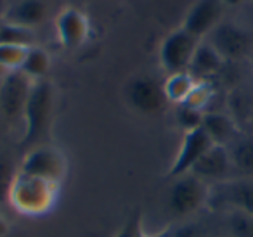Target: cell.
Returning a JSON list of instances; mask_svg holds the SVG:
<instances>
[{
	"label": "cell",
	"instance_id": "obj_25",
	"mask_svg": "<svg viewBox=\"0 0 253 237\" xmlns=\"http://www.w3.org/2000/svg\"><path fill=\"white\" fill-rule=\"evenodd\" d=\"M16 171L12 168L11 161L7 159V156L0 154V202H4L9 199V191H11L12 180H14Z\"/></svg>",
	"mask_w": 253,
	"mask_h": 237
},
{
	"label": "cell",
	"instance_id": "obj_28",
	"mask_svg": "<svg viewBox=\"0 0 253 237\" xmlns=\"http://www.w3.org/2000/svg\"><path fill=\"white\" fill-rule=\"evenodd\" d=\"M243 2H246V0H224L225 5H239V4H243Z\"/></svg>",
	"mask_w": 253,
	"mask_h": 237
},
{
	"label": "cell",
	"instance_id": "obj_21",
	"mask_svg": "<svg viewBox=\"0 0 253 237\" xmlns=\"http://www.w3.org/2000/svg\"><path fill=\"white\" fill-rule=\"evenodd\" d=\"M225 227L232 237H253V216L234 208H225Z\"/></svg>",
	"mask_w": 253,
	"mask_h": 237
},
{
	"label": "cell",
	"instance_id": "obj_11",
	"mask_svg": "<svg viewBox=\"0 0 253 237\" xmlns=\"http://www.w3.org/2000/svg\"><path fill=\"white\" fill-rule=\"evenodd\" d=\"M224 5V0H196L184 18L182 28L200 40L207 39L208 33L222 21Z\"/></svg>",
	"mask_w": 253,
	"mask_h": 237
},
{
	"label": "cell",
	"instance_id": "obj_18",
	"mask_svg": "<svg viewBox=\"0 0 253 237\" xmlns=\"http://www.w3.org/2000/svg\"><path fill=\"white\" fill-rule=\"evenodd\" d=\"M194 85H196V80L187 71H182V73H173L167 77V80L163 81V92H165L167 101L179 106L189 97Z\"/></svg>",
	"mask_w": 253,
	"mask_h": 237
},
{
	"label": "cell",
	"instance_id": "obj_19",
	"mask_svg": "<svg viewBox=\"0 0 253 237\" xmlns=\"http://www.w3.org/2000/svg\"><path fill=\"white\" fill-rule=\"evenodd\" d=\"M50 70V56L40 47H30L28 54L25 57V63H23L21 70L23 73L28 78H32L33 81L43 80L47 77Z\"/></svg>",
	"mask_w": 253,
	"mask_h": 237
},
{
	"label": "cell",
	"instance_id": "obj_1",
	"mask_svg": "<svg viewBox=\"0 0 253 237\" xmlns=\"http://www.w3.org/2000/svg\"><path fill=\"white\" fill-rule=\"evenodd\" d=\"M54 111H56V88L49 80H37L32 87V94L26 102L25 115V133L21 137V147L32 149V147L47 144L50 126L54 121Z\"/></svg>",
	"mask_w": 253,
	"mask_h": 237
},
{
	"label": "cell",
	"instance_id": "obj_12",
	"mask_svg": "<svg viewBox=\"0 0 253 237\" xmlns=\"http://www.w3.org/2000/svg\"><path fill=\"white\" fill-rule=\"evenodd\" d=\"M56 30L59 42L66 49H77L85 43L88 37V21L78 9H64L56 19Z\"/></svg>",
	"mask_w": 253,
	"mask_h": 237
},
{
	"label": "cell",
	"instance_id": "obj_15",
	"mask_svg": "<svg viewBox=\"0 0 253 237\" xmlns=\"http://www.w3.org/2000/svg\"><path fill=\"white\" fill-rule=\"evenodd\" d=\"M225 61L207 40H201L194 52L191 64L187 68V73L196 81H211V78L217 77L224 68Z\"/></svg>",
	"mask_w": 253,
	"mask_h": 237
},
{
	"label": "cell",
	"instance_id": "obj_23",
	"mask_svg": "<svg viewBox=\"0 0 253 237\" xmlns=\"http://www.w3.org/2000/svg\"><path fill=\"white\" fill-rule=\"evenodd\" d=\"M30 47L11 45V43H0V64L9 71L21 70L25 57Z\"/></svg>",
	"mask_w": 253,
	"mask_h": 237
},
{
	"label": "cell",
	"instance_id": "obj_7",
	"mask_svg": "<svg viewBox=\"0 0 253 237\" xmlns=\"http://www.w3.org/2000/svg\"><path fill=\"white\" fill-rule=\"evenodd\" d=\"M33 83L35 81L19 70L11 71L0 80V113L9 121L23 119Z\"/></svg>",
	"mask_w": 253,
	"mask_h": 237
},
{
	"label": "cell",
	"instance_id": "obj_29",
	"mask_svg": "<svg viewBox=\"0 0 253 237\" xmlns=\"http://www.w3.org/2000/svg\"><path fill=\"white\" fill-rule=\"evenodd\" d=\"M7 73H11V71H9V70H5V68L2 66V64H0V80H2V78H4Z\"/></svg>",
	"mask_w": 253,
	"mask_h": 237
},
{
	"label": "cell",
	"instance_id": "obj_10",
	"mask_svg": "<svg viewBox=\"0 0 253 237\" xmlns=\"http://www.w3.org/2000/svg\"><path fill=\"white\" fill-rule=\"evenodd\" d=\"M213 146L211 139L203 128H194L189 132H184V139L180 144V149L177 153L175 159L172 161L169 168L167 178H177L180 175H186L191 171V168L198 163L201 156Z\"/></svg>",
	"mask_w": 253,
	"mask_h": 237
},
{
	"label": "cell",
	"instance_id": "obj_5",
	"mask_svg": "<svg viewBox=\"0 0 253 237\" xmlns=\"http://www.w3.org/2000/svg\"><path fill=\"white\" fill-rule=\"evenodd\" d=\"M18 170L32 177H39L61 185V182L66 177L68 163L64 154L56 146L42 144L26 151Z\"/></svg>",
	"mask_w": 253,
	"mask_h": 237
},
{
	"label": "cell",
	"instance_id": "obj_3",
	"mask_svg": "<svg viewBox=\"0 0 253 237\" xmlns=\"http://www.w3.org/2000/svg\"><path fill=\"white\" fill-rule=\"evenodd\" d=\"M203 40L224 57L225 63H238L253 54V35L238 23L220 21Z\"/></svg>",
	"mask_w": 253,
	"mask_h": 237
},
{
	"label": "cell",
	"instance_id": "obj_8",
	"mask_svg": "<svg viewBox=\"0 0 253 237\" xmlns=\"http://www.w3.org/2000/svg\"><path fill=\"white\" fill-rule=\"evenodd\" d=\"M189 173H193L210 187L236 178L229 149L225 146H215V144L198 159V163L191 168Z\"/></svg>",
	"mask_w": 253,
	"mask_h": 237
},
{
	"label": "cell",
	"instance_id": "obj_24",
	"mask_svg": "<svg viewBox=\"0 0 253 237\" xmlns=\"http://www.w3.org/2000/svg\"><path fill=\"white\" fill-rule=\"evenodd\" d=\"M177 123L184 128V132H189V130L200 128L201 123H203V115L205 113L193 109L186 104H179L177 106Z\"/></svg>",
	"mask_w": 253,
	"mask_h": 237
},
{
	"label": "cell",
	"instance_id": "obj_2",
	"mask_svg": "<svg viewBox=\"0 0 253 237\" xmlns=\"http://www.w3.org/2000/svg\"><path fill=\"white\" fill-rule=\"evenodd\" d=\"M59 185L54 182L32 177L23 171H16L9 191V204L19 215L40 216L49 213L57 201Z\"/></svg>",
	"mask_w": 253,
	"mask_h": 237
},
{
	"label": "cell",
	"instance_id": "obj_22",
	"mask_svg": "<svg viewBox=\"0 0 253 237\" xmlns=\"http://www.w3.org/2000/svg\"><path fill=\"white\" fill-rule=\"evenodd\" d=\"M215 97V87L211 81H196L194 88L191 90L189 97L182 102V104L189 106L193 109H198L201 113H207L210 108L211 101Z\"/></svg>",
	"mask_w": 253,
	"mask_h": 237
},
{
	"label": "cell",
	"instance_id": "obj_6",
	"mask_svg": "<svg viewBox=\"0 0 253 237\" xmlns=\"http://www.w3.org/2000/svg\"><path fill=\"white\" fill-rule=\"evenodd\" d=\"M200 42L201 40L198 37L191 35L182 26L173 30L160 47V63L163 70L169 75L187 71Z\"/></svg>",
	"mask_w": 253,
	"mask_h": 237
},
{
	"label": "cell",
	"instance_id": "obj_14",
	"mask_svg": "<svg viewBox=\"0 0 253 237\" xmlns=\"http://www.w3.org/2000/svg\"><path fill=\"white\" fill-rule=\"evenodd\" d=\"M211 187L220 191L225 208H234L253 216V178H232L229 182Z\"/></svg>",
	"mask_w": 253,
	"mask_h": 237
},
{
	"label": "cell",
	"instance_id": "obj_13",
	"mask_svg": "<svg viewBox=\"0 0 253 237\" xmlns=\"http://www.w3.org/2000/svg\"><path fill=\"white\" fill-rule=\"evenodd\" d=\"M49 18V5L45 0H18L4 12V23L37 28Z\"/></svg>",
	"mask_w": 253,
	"mask_h": 237
},
{
	"label": "cell",
	"instance_id": "obj_30",
	"mask_svg": "<svg viewBox=\"0 0 253 237\" xmlns=\"http://www.w3.org/2000/svg\"><path fill=\"white\" fill-rule=\"evenodd\" d=\"M252 57H253V54H252Z\"/></svg>",
	"mask_w": 253,
	"mask_h": 237
},
{
	"label": "cell",
	"instance_id": "obj_4",
	"mask_svg": "<svg viewBox=\"0 0 253 237\" xmlns=\"http://www.w3.org/2000/svg\"><path fill=\"white\" fill-rule=\"evenodd\" d=\"M169 191V208L175 216H189L200 211L210 201V185L205 184L193 173L172 178Z\"/></svg>",
	"mask_w": 253,
	"mask_h": 237
},
{
	"label": "cell",
	"instance_id": "obj_26",
	"mask_svg": "<svg viewBox=\"0 0 253 237\" xmlns=\"http://www.w3.org/2000/svg\"><path fill=\"white\" fill-rule=\"evenodd\" d=\"M116 237H142V230H141V215H134L125 225L122 227V230L118 232Z\"/></svg>",
	"mask_w": 253,
	"mask_h": 237
},
{
	"label": "cell",
	"instance_id": "obj_20",
	"mask_svg": "<svg viewBox=\"0 0 253 237\" xmlns=\"http://www.w3.org/2000/svg\"><path fill=\"white\" fill-rule=\"evenodd\" d=\"M0 43L35 47V33H33V30L25 28V26L2 23V25H0Z\"/></svg>",
	"mask_w": 253,
	"mask_h": 237
},
{
	"label": "cell",
	"instance_id": "obj_17",
	"mask_svg": "<svg viewBox=\"0 0 253 237\" xmlns=\"http://www.w3.org/2000/svg\"><path fill=\"white\" fill-rule=\"evenodd\" d=\"M227 149L236 178H253V137L239 135Z\"/></svg>",
	"mask_w": 253,
	"mask_h": 237
},
{
	"label": "cell",
	"instance_id": "obj_27",
	"mask_svg": "<svg viewBox=\"0 0 253 237\" xmlns=\"http://www.w3.org/2000/svg\"><path fill=\"white\" fill-rule=\"evenodd\" d=\"M9 234V223L4 218V215H0V237H5Z\"/></svg>",
	"mask_w": 253,
	"mask_h": 237
},
{
	"label": "cell",
	"instance_id": "obj_16",
	"mask_svg": "<svg viewBox=\"0 0 253 237\" xmlns=\"http://www.w3.org/2000/svg\"><path fill=\"white\" fill-rule=\"evenodd\" d=\"M201 128L208 133L211 142L215 146H225L229 147L241 133L236 119L231 115L222 111H207L203 115V123Z\"/></svg>",
	"mask_w": 253,
	"mask_h": 237
},
{
	"label": "cell",
	"instance_id": "obj_9",
	"mask_svg": "<svg viewBox=\"0 0 253 237\" xmlns=\"http://www.w3.org/2000/svg\"><path fill=\"white\" fill-rule=\"evenodd\" d=\"M125 97L128 104L144 115H156L167 106V97L163 92V83L155 78L135 77L125 87Z\"/></svg>",
	"mask_w": 253,
	"mask_h": 237
}]
</instances>
